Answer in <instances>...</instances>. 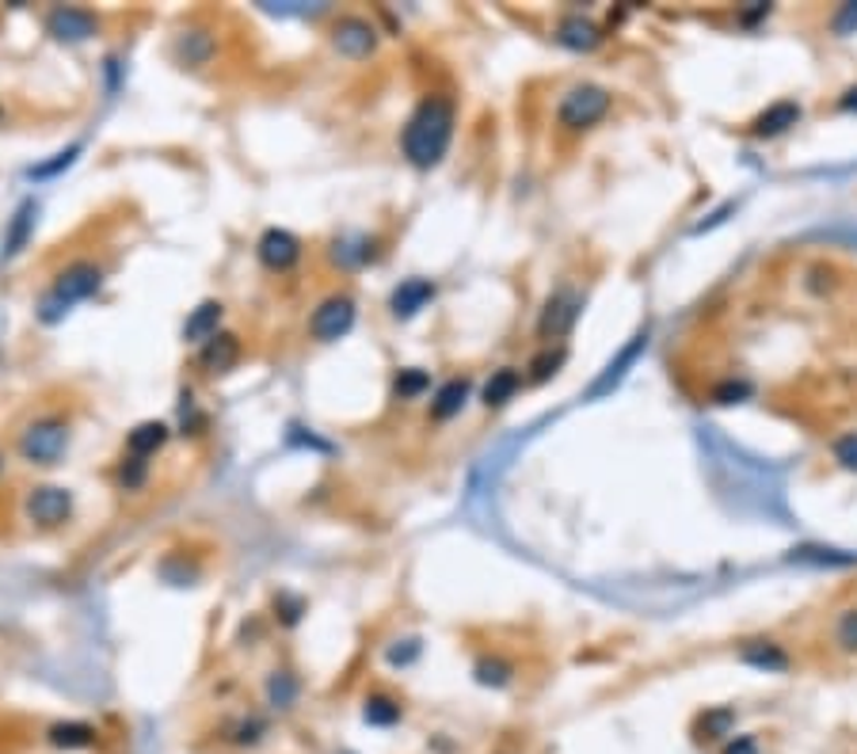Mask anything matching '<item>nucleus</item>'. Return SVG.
<instances>
[{
	"instance_id": "c756f323",
	"label": "nucleus",
	"mask_w": 857,
	"mask_h": 754,
	"mask_svg": "<svg viewBox=\"0 0 857 754\" xmlns=\"http://www.w3.org/2000/svg\"><path fill=\"white\" fill-rule=\"evenodd\" d=\"M431 389V378L423 374V370H401L397 374V396L401 401H415V396H423Z\"/></svg>"
},
{
	"instance_id": "9d476101",
	"label": "nucleus",
	"mask_w": 857,
	"mask_h": 754,
	"mask_svg": "<svg viewBox=\"0 0 857 754\" xmlns=\"http://www.w3.org/2000/svg\"><path fill=\"white\" fill-rule=\"evenodd\" d=\"M46 31L57 39V43L77 46V43H88V39L96 35V31H99V20L88 12V8H69V4H62V8H54V12L46 15Z\"/></svg>"
},
{
	"instance_id": "a211bd4d",
	"label": "nucleus",
	"mask_w": 857,
	"mask_h": 754,
	"mask_svg": "<svg viewBox=\"0 0 857 754\" xmlns=\"http://www.w3.org/2000/svg\"><path fill=\"white\" fill-rule=\"evenodd\" d=\"M169 424H161V419H145V424H138L134 430L127 435V454H134V458H153V454H161L164 446H169Z\"/></svg>"
},
{
	"instance_id": "58836bf2",
	"label": "nucleus",
	"mask_w": 857,
	"mask_h": 754,
	"mask_svg": "<svg viewBox=\"0 0 857 754\" xmlns=\"http://www.w3.org/2000/svg\"><path fill=\"white\" fill-rule=\"evenodd\" d=\"M0 472H4V454H0Z\"/></svg>"
},
{
	"instance_id": "393cba45",
	"label": "nucleus",
	"mask_w": 857,
	"mask_h": 754,
	"mask_svg": "<svg viewBox=\"0 0 857 754\" xmlns=\"http://www.w3.org/2000/svg\"><path fill=\"white\" fill-rule=\"evenodd\" d=\"M31 229H35V203H23L20 210L12 214V226H8V237H4V252L15 255L23 244H28Z\"/></svg>"
},
{
	"instance_id": "dca6fc26",
	"label": "nucleus",
	"mask_w": 857,
	"mask_h": 754,
	"mask_svg": "<svg viewBox=\"0 0 857 754\" xmlns=\"http://www.w3.org/2000/svg\"><path fill=\"white\" fill-rule=\"evenodd\" d=\"M801 103L796 99H778V103H770L767 111L759 114V119L751 122V134L755 138H781L789 134V130L801 122Z\"/></svg>"
},
{
	"instance_id": "e433bc0d",
	"label": "nucleus",
	"mask_w": 857,
	"mask_h": 754,
	"mask_svg": "<svg viewBox=\"0 0 857 754\" xmlns=\"http://www.w3.org/2000/svg\"><path fill=\"white\" fill-rule=\"evenodd\" d=\"M720 754H759V740L755 735H728L720 743Z\"/></svg>"
},
{
	"instance_id": "412c9836",
	"label": "nucleus",
	"mask_w": 857,
	"mask_h": 754,
	"mask_svg": "<svg viewBox=\"0 0 857 754\" xmlns=\"http://www.w3.org/2000/svg\"><path fill=\"white\" fill-rule=\"evenodd\" d=\"M739 659L755 670H789V652L773 641H747L739 648Z\"/></svg>"
},
{
	"instance_id": "39448f33",
	"label": "nucleus",
	"mask_w": 857,
	"mask_h": 754,
	"mask_svg": "<svg viewBox=\"0 0 857 754\" xmlns=\"http://www.w3.org/2000/svg\"><path fill=\"white\" fill-rule=\"evenodd\" d=\"M355 320H359V305H355L351 294L339 289V294H328L310 313V336L316 343H339L355 328Z\"/></svg>"
},
{
	"instance_id": "cd10ccee",
	"label": "nucleus",
	"mask_w": 857,
	"mask_h": 754,
	"mask_svg": "<svg viewBox=\"0 0 857 754\" xmlns=\"http://www.w3.org/2000/svg\"><path fill=\"white\" fill-rule=\"evenodd\" d=\"M564 359H568V347H564V343H556V347L549 343L545 351L538 354L534 362H530V381H549L556 374V370L564 367Z\"/></svg>"
},
{
	"instance_id": "6e6552de",
	"label": "nucleus",
	"mask_w": 857,
	"mask_h": 754,
	"mask_svg": "<svg viewBox=\"0 0 857 754\" xmlns=\"http://www.w3.org/2000/svg\"><path fill=\"white\" fill-rule=\"evenodd\" d=\"M302 240H297L290 229H263L260 240H256V260L271 271V275H286L302 263Z\"/></svg>"
},
{
	"instance_id": "7c9ffc66",
	"label": "nucleus",
	"mask_w": 857,
	"mask_h": 754,
	"mask_svg": "<svg viewBox=\"0 0 857 754\" xmlns=\"http://www.w3.org/2000/svg\"><path fill=\"white\" fill-rule=\"evenodd\" d=\"M831 454H835V461L846 472H857V430H846V435H838L835 442H831Z\"/></svg>"
},
{
	"instance_id": "7ed1b4c3",
	"label": "nucleus",
	"mask_w": 857,
	"mask_h": 754,
	"mask_svg": "<svg viewBox=\"0 0 857 754\" xmlns=\"http://www.w3.org/2000/svg\"><path fill=\"white\" fill-rule=\"evenodd\" d=\"M610 111H614L610 88L584 80V85H572L568 92L561 96V103H556V127H561L564 134H587V130H595Z\"/></svg>"
},
{
	"instance_id": "f3484780",
	"label": "nucleus",
	"mask_w": 857,
	"mask_h": 754,
	"mask_svg": "<svg viewBox=\"0 0 857 754\" xmlns=\"http://www.w3.org/2000/svg\"><path fill=\"white\" fill-rule=\"evenodd\" d=\"M221 317H226V305H221V302H203L198 309H191L187 325H183V339L203 347L206 339H214L221 331Z\"/></svg>"
},
{
	"instance_id": "aec40b11",
	"label": "nucleus",
	"mask_w": 857,
	"mask_h": 754,
	"mask_svg": "<svg viewBox=\"0 0 857 754\" xmlns=\"http://www.w3.org/2000/svg\"><path fill=\"white\" fill-rule=\"evenodd\" d=\"M519 389H522V370L503 367V370H496V374L488 378L480 401H485V408H503V404H511L514 396H519Z\"/></svg>"
},
{
	"instance_id": "c85d7f7f",
	"label": "nucleus",
	"mask_w": 857,
	"mask_h": 754,
	"mask_svg": "<svg viewBox=\"0 0 857 754\" xmlns=\"http://www.w3.org/2000/svg\"><path fill=\"white\" fill-rule=\"evenodd\" d=\"M835 644L843 652H850V656H857V607L843 610L835 621Z\"/></svg>"
},
{
	"instance_id": "ddd939ff",
	"label": "nucleus",
	"mask_w": 857,
	"mask_h": 754,
	"mask_svg": "<svg viewBox=\"0 0 857 754\" xmlns=\"http://www.w3.org/2000/svg\"><path fill=\"white\" fill-rule=\"evenodd\" d=\"M237 362H240V339L232 336V331H218V336L206 339V343L198 347V367H203V374H210V378L229 374Z\"/></svg>"
},
{
	"instance_id": "c9c22d12",
	"label": "nucleus",
	"mask_w": 857,
	"mask_h": 754,
	"mask_svg": "<svg viewBox=\"0 0 857 754\" xmlns=\"http://www.w3.org/2000/svg\"><path fill=\"white\" fill-rule=\"evenodd\" d=\"M831 28H835L838 39L854 35V31H857V4H843V8H838V15H835V23H831Z\"/></svg>"
},
{
	"instance_id": "72a5a7b5",
	"label": "nucleus",
	"mask_w": 857,
	"mask_h": 754,
	"mask_svg": "<svg viewBox=\"0 0 857 754\" xmlns=\"http://www.w3.org/2000/svg\"><path fill=\"white\" fill-rule=\"evenodd\" d=\"M263 740V724L260 720H240L237 728H232L229 743H237V747H252V743Z\"/></svg>"
},
{
	"instance_id": "4c0bfd02",
	"label": "nucleus",
	"mask_w": 857,
	"mask_h": 754,
	"mask_svg": "<svg viewBox=\"0 0 857 754\" xmlns=\"http://www.w3.org/2000/svg\"><path fill=\"white\" fill-rule=\"evenodd\" d=\"M838 111H846V114H857V85H850V88H846L843 96H838Z\"/></svg>"
},
{
	"instance_id": "f704fd0d",
	"label": "nucleus",
	"mask_w": 857,
	"mask_h": 754,
	"mask_svg": "<svg viewBox=\"0 0 857 754\" xmlns=\"http://www.w3.org/2000/svg\"><path fill=\"white\" fill-rule=\"evenodd\" d=\"M747 393H751V385H747V381H724V385L713 389V401H717V404H736V401H744Z\"/></svg>"
},
{
	"instance_id": "9b49d317",
	"label": "nucleus",
	"mask_w": 857,
	"mask_h": 754,
	"mask_svg": "<svg viewBox=\"0 0 857 754\" xmlns=\"http://www.w3.org/2000/svg\"><path fill=\"white\" fill-rule=\"evenodd\" d=\"M435 294H438V286L431 283V278H404V283L389 294V313H393L397 320H412L435 302Z\"/></svg>"
},
{
	"instance_id": "2eb2a0df",
	"label": "nucleus",
	"mask_w": 857,
	"mask_h": 754,
	"mask_svg": "<svg viewBox=\"0 0 857 754\" xmlns=\"http://www.w3.org/2000/svg\"><path fill=\"white\" fill-rule=\"evenodd\" d=\"M469 396H473V381L469 378L443 381V385L435 389V396H431L427 416L435 419V424H451L454 416H462V408L469 404Z\"/></svg>"
},
{
	"instance_id": "4be33fe9",
	"label": "nucleus",
	"mask_w": 857,
	"mask_h": 754,
	"mask_svg": "<svg viewBox=\"0 0 857 754\" xmlns=\"http://www.w3.org/2000/svg\"><path fill=\"white\" fill-rule=\"evenodd\" d=\"M644 343H648V328H644V331H637V336H632V343L626 347V351L618 354V359L610 362V367H606V374L598 378L595 385H590V393H587V396H603L606 389H614V385H618V381L626 378V367H632V362H637V354L644 351Z\"/></svg>"
},
{
	"instance_id": "f03ea898",
	"label": "nucleus",
	"mask_w": 857,
	"mask_h": 754,
	"mask_svg": "<svg viewBox=\"0 0 857 754\" xmlns=\"http://www.w3.org/2000/svg\"><path fill=\"white\" fill-rule=\"evenodd\" d=\"M99 286H104V267H99V263H91V260L69 263V267L50 283L43 302H39V309H35L39 320H43V325H57V320H65V313H69L73 305L96 297Z\"/></svg>"
},
{
	"instance_id": "a878e982",
	"label": "nucleus",
	"mask_w": 857,
	"mask_h": 754,
	"mask_svg": "<svg viewBox=\"0 0 857 754\" xmlns=\"http://www.w3.org/2000/svg\"><path fill=\"white\" fill-rule=\"evenodd\" d=\"M268 701L271 709H290L297 701V678L290 670H274L268 678Z\"/></svg>"
},
{
	"instance_id": "f257e3e1",
	"label": "nucleus",
	"mask_w": 857,
	"mask_h": 754,
	"mask_svg": "<svg viewBox=\"0 0 857 754\" xmlns=\"http://www.w3.org/2000/svg\"><path fill=\"white\" fill-rule=\"evenodd\" d=\"M454 130H457V103L443 92H427L401 127V156L420 172L438 168L454 145Z\"/></svg>"
},
{
	"instance_id": "5701e85b",
	"label": "nucleus",
	"mask_w": 857,
	"mask_h": 754,
	"mask_svg": "<svg viewBox=\"0 0 857 754\" xmlns=\"http://www.w3.org/2000/svg\"><path fill=\"white\" fill-rule=\"evenodd\" d=\"M362 717H366V724H373V728H393L397 720L404 717V706L393 698V693L378 690V693H370V698H366Z\"/></svg>"
},
{
	"instance_id": "0eeeda50",
	"label": "nucleus",
	"mask_w": 857,
	"mask_h": 754,
	"mask_svg": "<svg viewBox=\"0 0 857 754\" xmlns=\"http://www.w3.org/2000/svg\"><path fill=\"white\" fill-rule=\"evenodd\" d=\"M332 46H336V54L351 57V62H366L378 50V28L366 15H339L332 23Z\"/></svg>"
},
{
	"instance_id": "2f4dec72",
	"label": "nucleus",
	"mask_w": 857,
	"mask_h": 754,
	"mask_svg": "<svg viewBox=\"0 0 857 754\" xmlns=\"http://www.w3.org/2000/svg\"><path fill=\"white\" fill-rule=\"evenodd\" d=\"M705 740H728V735H736L731 732V712L728 709H713V712H705Z\"/></svg>"
},
{
	"instance_id": "20e7f679",
	"label": "nucleus",
	"mask_w": 857,
	"mask_h": 754,
	"mask_svg": "<svg viewBox=\"0 0 857 754\" xmlns=\"http://www.w3.org/2000/svg\"><path fill=\"white\" fill-rule=\"evenodd\" d=\"M69 442H73L69 419H65V416H39V419H31V424L20 430V442H15V450H20V458L28 461V466L50 469V466H57V461L65 458Z\"/></svg>"
},
{
	"instance_id": "f8f14e48",
	"label": "nucleus",
	"mask_w": 857,
	"mask_h": 754,
	"mask_svg": "<svg viewBox=\"0 0 857 754\" xmlns=\"http://www.w3.org/2000/svg\"><path fill=\"white\" fill-rule=\"evenodd\" d=\"M553 39L564 50H576V54H590V50H598L606 43L603 28H598L595 20H587V15H564V20L556 23Z\"/></svg>"
},
{
	"instance_id": "4468645a",
	"label": "nucleus",
	"mask_w": 857,
	"mask_h": 754,
	"mask_svg": "<svg viewBox=\"0 0 857 754\" xmlns=\"http://www.w3.org/2000/svg\"><path fill=\"white\" fill-rule=\"evenodd\" d=\"M328 255H332V263H336V267L359 271V267H366V263L378 260V240L366 237V233H344V237L332 240Z\"/></svg>"
},
{
	"instance_id": "bb28decb",
	"label": "nucleus",
	"mask_w": 857,
	"mask_h": 754,
	"mask_svg": "<svg viewBox=\"0 0 857 754\" xmlns=\"http://www.w3.org/2000/svg\"><path fill=\"white\" fill-rule=\"evenodd\" d=\"M115 480H119L122 492H141L149 480V461L145 458H134V454H127V458L119 461V472H115Z\"/></svg>"
},
{
	"instance_id": "423d86ee",
	"label": "nucleus",
	"mask_w": 857,
	"mask_h": 754,
	"mask_svg": "<svg viewBox=\"0 0 857 754\" xmlns=\"http://www.w3.org/2000/svg\"><path fill=\"white\" fill-rule=\"evenodd\" d=\"M28 518L35 522L39 529H57L73 518V492L69 488H57V484H39L31 488L28 495Z\"/></svg>"
},
{
	"instance_id": "473e14b6",
	"label": "nucleus",
	"mask_w": 857,
	"mask_h": 754,
	"mask_svg": "<svg viewBox=\"0 0 857 754\" xmlns=\"http://www.w3.org/2000/svg\"><path fill=\"white\" fill-rule=\"evenodd\" d=\"M796 560H804V565H854V557H838L835 549H812V545L796 549Z\"/></svg>"
},
{
	"instance_id": "b1692460",
	"label": "nucleus",
	"mask_w": 857,
	"mask_h": 754,
	"mask_svg": "<svg viewBox=\"0 0 857 754\" xmlns=\"http://www.w3.org/2000/svg\"><path fill=\"white\" fill-rule=\"evenodd\" d=\"M477 682L480 686H492V690H503V686H511L514 682V663L511 659H503V656H485L477 663Z\"/></svg>"
},
{
	"instance_id": "1a4fd4ad",
	"label": "nucleus",
	"mask_w": 857,
	"mask_h": 754,
	"mask_svg": "<svg viewBox=\"0 0 857 754\" xmlns=\"http://www.w3.org/2000/svg\"><path fill=\"white\" fill-rule=\"evenodd\" d=\"M579 313H584V297H579L576 289H556V294L545 302L542 317H538V336H542L545 343L564 339L572 328H576Z\"/></svg>"
},
{
	"instance_id": "6ab92c4d",
	"label": "nucleus",
	"mask_w": 857,
	"mask_h": 754,
	"mask_svg": "<svg viewBox=\"0 0 857 754\" xmlns=\"http://www.w3.org/2000/svg\"><path fill=\"white\" fill-rule=\"evenodd\" d=\"M99 732L85 720H65V724H54L46 732V743L57 751H85V747H96Z\"/></svg>"
}]
</instances>
